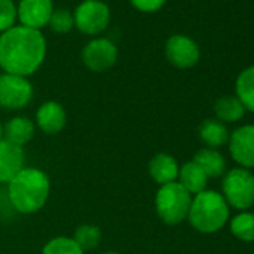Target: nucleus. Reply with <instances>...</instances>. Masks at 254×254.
<instances>
[{"label": "nucleus", "mask_w": 254, "mask_h": 254, "mask_svg": "<svg viewBox=\"0 0 254 254\" xmlns=\"http://www.w3.org/2000/svg\"><path fill=\"white\" fill-rule=\"evenodd\" d=\"M75 27L88 36H97L106 30L111 21V9L102 0H84L73 12Z\"/></svg>", "instance_id": "nucleus-6"}, {"label": "nucleus", "mask_w": 254, "mask_h": 254, "mask_svg": "<svg viewBox=\"0 0 254 254\" xmlns=\"http://www.w3.org/2000/svg\"><path fill=\"white\" fill-rule=\"evenodd\" d=\"M165 56L172 66L178 69H190L197 64L200 50L191 38L174 35L165 44Z\"/></svg>", "instance_id": "nucleus-9"}, {"label": "nucleus", "mask_w": 254, "mask_h": 254, "mask_svg": "<svg viewBox=\"0 0 254 254\" xmlns=\"http://www.w3.org/2000/svg\"><path fill=\"white\" fill-rule=\"evenodd\" d=\"M230 232L244 242H254V214L241 211L230 220Z\"/></svg>", "instance_id": "nucleus-21"}, {"label": "nucleus", "mask_w": 254, "mask_h": 254, "mask_svg": "<svg viewBox=\"0 0 254 254\" xmlns=\"http://www.w3.org/2000/svg\"><path fill=\"white\" fill-rule=\"evenodd\" d=\"M148 172L150 177L160 186L169 184L177 181L178 178V172H180V166L177 163V160L166 153H159L156 154L148 165Z\"/></svg>", "instance_id": "nucleus-14"}, {"label": "nucleus", "mask_w": 254, "mask_h": 254, "mask_svg": "<svg viewBox=\"0 0 254 254\" xmlns=\"http://www.w3.org/2000/svg\"><path fill=\"white\" fill-rule=\"evenodd\" d=\"M230 209L221 193L203 190L191 199L187 220L199 233L211 235L220 232L229 221Z\"/></svg>", "instance_id": "nucleus-3"}, {"label": "nucleus", "mask_w": 254, "mask_h": 254, "mask_svg": "<svg viewBox=\"0 0 254 254\" xmlns=\"http://www.w3.org/2000/svg\"><path fill=\"white\" fill-rule=\"evenodd\" d=\"M67 121V115L64 108L54 100H48L42 103L36 112V124L45 135H57L60 133Z\"/></svg>", "instance_id": "nucleus-13"}, {"label": "nucleus", "mask_w": 254, "mask_h": 254, "mask_svg": "<svg viewBox=\"0 0 254 254\" xmlns=\"http://www.w3.org/2000/svg\"><path fill=\"white\" fill-rule=\"evenodd\" d=\"M221 196L226 203L238 211H247L254 205V175L244 168H233L224 174Z\"/></svg>", "instance_id": "nucleus-5"}, {"label": "nucleus", "mask_w": 254, "mask_h": 254, "mask_svg": "<svg viewBox=\"0 0 254 254\" xmlns=\"http://www.w3.org/2000/svg\"><path fill=\"white\" fill-rule=\"evenodd\" d=\"M81 59L85 67L90 70L105 72L115 64L118 59V50L112 41L106 38H96L82 48Z\"/></svg>", "instance_id": "nucleus-8"}, {"label": "nucleus", "mask_w": 254, "mask_h": 254, "mask_svg": "<svg viewBox=\"0 0 254 254\" xmlns=\"http://www.w3.org/2000/svg\"><path fill=\"white\" fill-rule=\"evenodd\" d=\"M36 126L27 117H14L3 127V139L18 147H24L35 136Z\"/></svg>", "instance_id": "nucleus-15"}, {"label": "nucleus", "mask_w": 254, "mask_h": 254, "mask_svg": "<svg viewBox=\"0 0 254 254\" xmlns=\"http://www.w3.org/2000/svg\"><path fill=\"white\" fill-rule=\"evenodd\" d=\"M17 20L18 12L14 0H0V33L12 29Z\"/></svg>", "instance_id": "nucleus-25"}, {"label": "nucleus", "mask_w": 254, "mask_h": 254, "mask_svg": "<svg viewBox=\"0 0 254 254\" xmlns=\"http://www.w3.org/2000/svg\"><path fill=\"white\" fill-rule=\"evenodd\" d=\"M50 177L38 168H24L8 183V196L12 206L21 214L42 209L50 197Z\"/></svg>", "instance_id": "nucleus-2"}, {"label": "nucleus", "mask_w": 254, "mask_h": 254, "mask_svg": "<svg viewBox=\"0 0 254 254\" xmlns=\"http://www.w3.org/2000/svg\"><path fill=\"white\" fill-rule=\"evenodd\" d=\"M48 26L51 27V30H53L54 33L66 35V33H69V32L73 29V26H75L73 14H72L69 9H64V8L54 9L53 14H51V18H50Z\"/></svg>", "instance_id": "nucleus-24"}, {"label": "nucleus", "mask_w": 254, "mask_h": 254, "mask_svg": "<svg viewBox=\"0 0 254 254\" xmlns=\"http://www.w3.org/2000/svg\"><path fill=\"white\" fill-rule=\"evenodd\" d=\"M229 130L227 127L218 121L217 118H208L199 126V138L206 145V148L217 150L229 142Z\"/></svg>", "instance_id": "nucleus-16"}, {"label": "nucleus", "mask_w": 254, "mask_h": 254, "mask_svg": "<svg viewBox=\"0 0 254 254\" xmlns=\"http://www.w3.org/2000/svg\"><path fill=\"white\" fill-rule=\"evenodd\" d=\"M3 139V127H2V123H0V141Z\"/></svg>", "instance_id": "nucleus-27"}, {"label": "nucleus", "mask_w": 254, "mask_h": 254, "mask_svg": "<svg viewBox=\"0 0 254 254\" xmlns=\"http://www.w3.org/2000/svg\"><path fill=\"white\" fill-rule=\"evenodd\" d=\"M42 254H84V251L78 247L73 238L56 236L44 245Z\"/></svg>", "instance_id": "nucleus-23"}, {"label": "nucleus", "mask_w": 254, "mask_h": 254, "mask_svg": "<svg viewBox=\"0 0 254 254\" xmlns=\"http://www.w3.org/2000/svg\"><path fill=\"white\" fill-rule=\"evenodd\" d=\"M102 254H120V253H117V251H105Z\"/></svg>", "instance_id": "nucleus-28"}, {"label": "nucleus", "mask_w": 254, "mask_h": 254, "mask_svg": "<svg viewBox=\"0 0 254 254\" xmlns=\"http://www.w3.org/2000/svg\"><path fill=\"white\" fill-rule=\"evenodd\" d=\"M73 241L78 244V247L85 253L91 251L99 247L102 241V232L94 224H81L76 227L73 233Z\"/></svg>", "instance_id": "nucleus-22"}, {"label": "nucleus", "mask_w": 254, "mask_h": 254, "mask_svg": "<svg viewBox=\"0 0 254 254\" xmlns=\"http://www.w3.org/2000/svg\"><path fill=\"white\" fill-rule=\"evenodd\" d=\"M24 159L23 147L0 141V184H8L24 169Z\"/></svg>", "instance_id": "nucleus-12"}, {"label": "nucleus", "mask_w": 254, "mask_h": 254, "mask_svg": "<svg viewBox=\"0 0 254 254\" xmlns=\"http://www.w3.org/2000/svg\"><path fill=\"white\" fill-rule=\"evenodd\" d=\"M33 99V87L24 76L0 75V106L5 109H23Z\"/></svg>", "instance_id": "nucleus-7"}, {"label": "nucleus", "mask_w": 254, "mask_h": 254, "mask_svg": "<svg viewBox=\"0 0 254 254\" xmlns=\"http://www.w3.org/2000/svg\"><path fill=\"white\" fill-rule=\"evenodd\" d=\"M214 112L218 121L224 123H236L239 121L244 114H245V108L244 105L239 102V99L236 96H221L217 99L215 105H214Z\"/></svg>", "instance_id": "nucleus-19"}, {"label": "nucleus", "mask_w": 254, "mask_h": 254, "mask_svg": "<svg viewBox=\"0 0 254 254\" xmlns=\"http://www.w3.org/2000/svg\"><path fill=\"white\" fill-rule=\"evenodd\" d=\"M193 162L202 168L208 178H218L226 174V160L217 150L202 148L194 154Z\"/></svg>", "instance_id": "nucleus-18"}, {"label": "nucleus", "mask_w": 254, "mask_h": 254, "mask_svg": "<svg viewBox=\"0 0 254 254\" xmlns=\"http://www.w3.org/2000/svg\"><path fill=\"white\" fill-rule=\"evenodd\" d=\"M230 157L244 169L254 168V124L241 126L229 136Z\"/></svg>", "instance_id": "nucleus-10"}, {"label": "nucleus", "mask_w": 254, "mask_h": 254, "mask_svg": "<svg viewBox=\"0 0 254 254\" xmlns=\"http://www.w3.org/2000/svg\"><path fill=\"white\" fill-rule=\"evenodd\" d=\"M47 41L41 30L14 26L0 33V67L5 73L29 78L44 63Z\"/></svg>", "instance_id": "nucleus-1"}, {"label": "nucleus", "mask_w": 254, "mask_h": 254, "mask_svg": "<svg viewBox=\"0 0 254 254\" xmlns=\"http://www.w3.org/2000/svg\"><path fill=\"white\" fill-rule=\"evenodd\" d=\"M178 180H180L178 183L193 196V194H197V193L206 190V184H208L209 178L202 171V168L191 160L189 163H184L180 168Z\"/></svg>", "instance_id": "nucleus-17"}, {"label": "nucleus", "mask_w": 254, "mask_h": 254, "mask_svg": "<svg viewBox=\"0 0 254 254\" xmlns=\"http://www.w3.org/2000/svg\"><path fill=\"white\" fill-rule=\"evenodd\" d=\"M236 97L244 105L245 111L254 112V66L244 69L235 84Z\"/></svg>", "instance_id": "nucleus-20"}, {"label": "nucleus", "mask_w": 254, "mask_h": 254, "mask_svg": "<svg viewBox=\"0 0 254 254\" xmlns=\"http://www.w3.org/2000/svg\"><path fill=\"white\" fill-rule=\"evenodd\" d=\"M130 3L135 9H138L141 12L153 14V12L160 11L165 6L166 0H130Z\"/></svg>", "instance_id": "nucleus-26"}, {"label": "nucleus", "mask_w": 254, "mask_h": 254, "mask_svg": "<svg viewBox=\"0 0 254 254\" xmlns=\"http://www.w3.org/2000/svg\"><path fill=\"white\" fill-rule=\"evenodd\" d=\"M53 11V0H20L17 6L20 24L35 30L48 26Z\"/></svg>", "instance_id": "nucleus-11"}, {"label": "nucleus", "mask_w": 254, "mask_h": 254, "mask_svg": "<svg viewBox=\"0 0 254 254\" xmlns=\"http://www.w3.org/2000/svg\"><path fill=\"white\" fill-rule=\"evenodd\" d=\"M191 199L193 196L178 181L160 186L156 194V212L163 223L177 226L187 220Z\"/></svg>", "instance_id": "nucleus-4"}]
</instances>
